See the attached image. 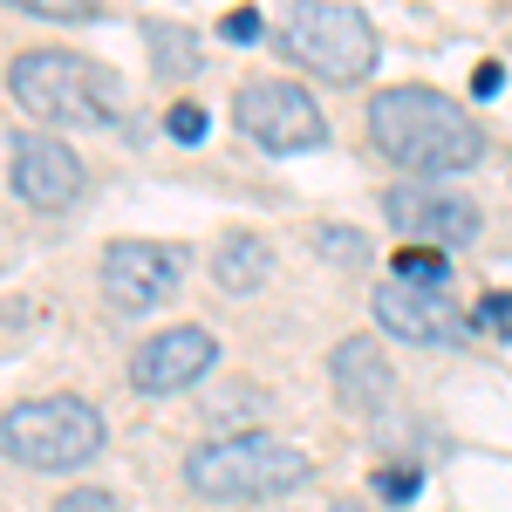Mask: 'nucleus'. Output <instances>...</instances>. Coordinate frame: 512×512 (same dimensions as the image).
<instances>
[{
  "instance_id": "f257e3e1",
  "label": "nucleus",
  "mask_w": 512,
  "mask_h": 512,
  "mask_svg": "<svg viewBox=\"0 0 512 512\" xmlns=\"http://www.w3.org/2000/svg\"><path fill=\"white\" fill-rule=\"evenodd\" d=\"M369 137L410 178H451L485 158V130L437 89H383L369 103Z\"/></svg>"
},
{
  "instance_id": "f03ea898",
  "label": "nucleus",
  "mask_w": 512,
  "mask_h": 512,
  "mask_svg": "<svg viewBox=\"0 0 512 512\" xmlns=\"http://www.w3.org/2000/svg\"><path fill=\"white\" fill-rule=\"evenodd\" d=\"M315 478L308 451L287 444V437L246 431V437H219V444H198L185 458V485L198 499H219V506H260V499H287Z\"/></svg>"
},
{
  "instance_id": "7ed1b4c3",
  "label": "nucleus",
  "mask_w": 512,
  "mask_h": 512,
  "mask_svg": "<svg viewBox=\"0 0 512 512\" xmlns=\"http://www.w3.org/2000/svg\"><path fill=\"white\" fill-rule=\"evenodd\" d=\"M7 96L41 123H69V130H103V123L123 117V82L103 69V62H82V55H62V48H41V55H21L7 69Z\"/></svg>"
},
{
  "instance_id": "20e7f679",
  "label": "nucleus",
  "mask_w": 512,
  "mask_h": 512,
  "mask_svg": "<svg viewBox=\"0 0 512 512\" xmlns=\"http://www.w3.org/2000/svg\"><path fill=\"white\" fill-rule=\"evenodd\" d=\"M0 451L21 472H82L103 451V417L82 396H28L7 410Z\"/></svg>"
},
{
  "instance_id": "39448f33",
  "label": "nucleus",
  "mask_w": 512,
  "mask_h": 512,
  "mask_svg": "<svg viewBox=\"0 0 512 512\" xmlns=\"http://www.w3.org/2000/svg\"><path fill=\"white\" fill-rule=\"evenodd\" d=\"M280 48L328 82H362L376 69V28L355 7H335V0H301L280 28Z\"/></svg>"
},
{
  "instance_id": "423d86ee",
  "label": "nucleus",
  "mask_w": 512,
  "mask_h": 512,
  "mask_svg": "<svg viewBox=\"0 0 512 512\" xmlns=\"http://www.w3.org/2000/svg\"><path fill=\"white\" fill-rule=\"evenodd\" d=\"M233 123L260 144V151H274V158H294V151H321L328 144V123H321L315 96H301L294 82H246L233 96Z\"/></svg>"
},
{
  "instance_id": "0eeeda50",
  "label": "nucleus",
  "mask_w": 512,
  "mask_h": 512,
  "mask_svg": "<svg viewBox=\"0 0 512 512\" xmlns=\"http://www.w3.org/2000/svg\"><path fill=\"white\" fill-rule=\"evenodd\" d=\"M185 246H164V239H117L103 253V301L123 308V315H151L178 294L185 280Z\"/></svg>"
},
{
  "instance_id": "6e6552de",
  "label": "nucleus",
  "mask_w": 512,
  "mask_h": 512,
  "mask_svg": "<svg viewBox=\"0 0 512 512\" xmlns=\"http://www.w3.org/2000/svg\"><path fill=\"white\" fill-rule=\"evenodd\" d=\"M7 192L21 205H41V212H62L82 198V158L62 144V137H41V130H14L7 137Z\"/></svg>"
},
{
  "instance_id": "1a4fd4ad",
  "label": "nucleus",
  "mask_w": 512,
  "mask_h": 512,
  "mask_svg": "<svg viewBox=\"0 0 512 512\" xmlns=\"http://www.w3.org/2000/svg\"><path fill=\"white\" fill-rule=\"evenodd\" d=\"M383 219H390L403 246H472L478 239V205L437 185H390L383 192Z\"/></svg>"
},
{
  "instance_id": "9d476101",
  "label": "nucleus",
  "mask_w": 512,
  "mask_h": 512,
  "mask_svg": "<svg viewBox=\"0 0 512 512\" xmlns=\"http://www.w3.org/2000/svg\"><path fill=\"white\" fill-rule=\"evenodd\" d=\"M369 308H376V321L390 328L396 342H417V349H444V342H458L465 321H472V315H458L437 287H410V280H383Z\"/></svg>"
},
{
  "instance_id": "9b49d317",
  "label": "nucleus",
  "mask_w": 512,
  "mask_h": 512,
  "mask_svg": "<svg viewBox=\"0 0 512 512\" xmlns=\"http://www.w3.org/2000/svg\"><path fill=\"white\" fill-rule=\"evenodd\" d=\"M212 362H219V342L205 328H164V335H151L144 349L130 355V390H144V396L192 390Z\"/></svg>"
},
{
  "instance_id": "f8f14e48",
  "label": "nucleus",
  "mask_w": 512,
  "mask_h": 512,
  "mask_svg": "<svg viewBox=\"0 0 512 512\" xmlns=\"http://www.w3.org/2000/svg\"><path fill=\"white\" fill-rule=\"evenodd\" d=\"M328 376H335V396H342L349 410H383L396 396L390 362H383V349H376L369 335H349L342 349L328 355Z\"/></svg>"
},
{
  "instance_id": "ddd939ff",
  "label": "nucleus",
  "mask_w": 512,
  "mask_h": 512,
  "mask_svg": "<svg viewBox=\"0 0 512 512\" xmlns=\"http://www.w3.org/2000/svg\"><path fill=\"white\" fill-rule=\"evenodd\" d=\"M212 280H219L226 294H253V287H267V239L233 233L226 246H219V260H212Z\"/></svg>"
},
{
  "instance_id": "4468645a",
  "label": "nucleus",
  "mask_w": 512,
  "mask_h": 512,
  "mask_svg": "<svg viewBox=\"0 0 512 512\" xmlns=\"http://www.w3.org/2000/svg\"><path fill=\"white\" fill-rule=\"evenodd\" d=\"M144 41H151V69L158 76H198V41L192 28H178V21H144Z\"/></svg>"
},
{
  "instance_id": "2eb2a0df",
  "label": "nucleus",
  "mask_w": 512,
  "mask_h": 512,
  "mask_svg": "<svg viewBox=\"0 0 512 512\" xmlns=\"http://www.w3.org/2000/svg\"><path fill=\"white\" fill-rule=\"evenodd\" d=\"M444 274H451L444 246H403L396 253V280H410V287H444Z\"/></svg>"
},
{
  "instance_id": "dca6fc26",
  "label": "nucleus",
  "mask_w": 512,
  "mask_h": 512,
  "mask_svg": "<svg viewBox=\"0 0 512 512\" xmlns=\"http://www.w3.org/2000/svg\"><path fill=\"white\" fill-rule=\"evenodd\" d=\"M315 253H328L335 267H362V260H369V239L355 233V226H321V233H315Z\"/></svg>"
},
{
  "instance_id": "f3484780",
  "label": "nucleus",
  "mask_w": 512,
  "mask_h": 512,
  "mask_svg": "<svg viewBox=\"0 0 512 512\" xmlns=\"http://www.w3.org/2000/svg\"><path fill=\"white\" fill-rule=\"evenodd\" d=\"M472 328H485V335L512 342V294H506V287H492V294H485V301L472 308Z\"/></svg>"
},
{
  "instance_id": "a211bd4d",
  "label": "nucleus",
  "mask_w": 512,
  "mask_h": 512,
  "mask_svg": "<svg viewBox=\"0 0 512 512\" xmlns=\"http://www.w3.org/2000/svg\"><path fill=\"white\" fill-rule=\"evenodd\" d=\"M417 492H424V478L403 472V465H383V472H376V499H390V506H410Z\"/></svg>"
},
{
  "instance_id": "6ab92c4d",
  "label": "nucleus",
  "mask_w": 512,
  "mask_h": 512,
  "mask_svg": "<svg viewBox=\"0 0 512 512\" xmlns=\"http://www.w3.org/2000/svg\"><path fill=\"white\" fill-rule=\"evenodd\" d=\"M164 130H171L178 144H205V130H212V117H205L198 103H171V117H164Z\"/></svg>"
},
{
  "instance_id": "aec40b11",
  "label": "nucleus",
  "mask_w": 512,
  "mask_h": 512,
  "mask_svg": "<svg viewBox=\"0 0 512 512\" xmlns=\"http://www.w3.org/2000/svg\"><path fill=\"white\" fill-rule=\"evenodd\" d=\"M14 7H28V14H41V21H89L103 0H14Z\"/></svg>"
},
{
  "instance_id": "412c9836",
  "label": "nucleus",
  "mask_w": 512,
  "mask_h": 512,
  "mask_svg": "<svg viewBox=\"0 0 512 512\" xmlns=\"http://www.w3.org/2000/svg\"><path fill=\"white\" fill-rule=\"evenodd\" d=\"M219 35L233 41V48H253V41H260V7H233V14L219 21Z\"/></svg>"
},
{
  "instance_id": "4be33fe9",
  "label": "nucleus",
  "mask_w": 512,
  "mask_h": 512,
  "mask_svg": "<svg viewBox=\"0 0 512 512\" xmlns=\"http://www.w3.org/2000/svg\"><path fill=\"white\" fill-rule=\"evenodd\" d=\"M55 512H123V506L103 492V485H82V492H62V499H55Z\"/></svg>"
},
{
  "instance_id": "5701e85b",
  "label": "nucleus",
  "mask_w": 512,
  "mask_h": 512,
  "mask_svg": "<svg viewBox=\"0 0 512 512\" xmlns=\"http://www.w3.org/2000/svg\"><path fill=\"white\" fill-rule=\"evenodd\" d=\"M499 82H506V69H499V62H478V76H472L478 96H499Z\"/></svg>"
},
{
  "instance_id": "b1692460",
  "label": "nucleus",
  "mask_w": 512,
  "mask_h": 512,
  "mask_svg": "<svg viewBox=\"0 0 512 512\" xmlns=\"http://www.w3.org/2000/svg\"><path fill=\"white\" fill-rule=\"evenodd\" d=\"M335 512H362V506H335Z\"/></svg>"
}]
</instances>
